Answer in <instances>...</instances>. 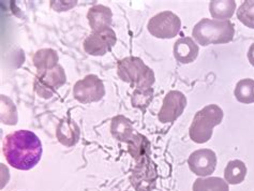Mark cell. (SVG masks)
<instances>
[{
	"instance_id": "cell-9",
	"label": "cell",
	"mask_w": 254,
	"mask_h": 191,
	"mask_svg": "<svg viewBox=\"0 0 254 191\" xmlns=\"http://www.w3.org/2000/svg\"><path fill=\"white\" fill-rule=\"evenodd\" d=\"M105 95L103 82L95 74L86 75L73 87V97L81 103L98 102Z\"/></svg>"
},
{
	"instance_id": "cell-14",
	"label": "cell",
	"mask_w": 254,
	"mask_h": 191,
	"mask_svg": "<svg viewBox=\"0 0 254 191\" xmlns=\"http://www.w3.org/2000/svg\"><path fill=\"white\" fill-rule=\"evenodd\" d=\"M89 26L92 31L110 27L113 21V13L109 6L103 4L93 5L87 13Z\"/></svg>"
},
{
	"instance_id": "cell-7",
	"label": "cell",
	"mask_w": 254,
	"mask_h": 191,
	"mask_svg": "<svg viewBox=\"0 0 254 191\" xmlns=\"http://www.w3.org/2000/svg\"><path fill=\"white\" fill-rule=\"evenodd\" d=\"M157 180V166L150 157H145L136 162L130 176V182L135 191H152L156 188Z\"/></svg>"
},
{
	"instance_id": "cell-3",
	"label": "cell",
	"mask_w": 254,
	"mask_h": 191,
	"mask_svg": "<svg viewBox=\"0 0 254 191\" xmlns=\"http://www.w3.org/2000/svg\"><path fill=\"white\" fill-rule=\"evenodd\" d=\"M117 74L125 83L135 85L136 89L151 88L156 81L153 71L138 57H126L118 62Z\"/></svg>"
},
{
	"instance_id": "cell-1",
	"label": "cell",
	"mask_w": 254,
	"mask_h": 191,
	"mask_svg": "<svg viewBox=\"0 0 254 191\" xmlns=\"http://www.w3.org/2000/svg\"><path fill=\"white\" fill-rule=\"evenodd\" d=\"M5 160L16 170L35 168L42 157V143L29 130H17L6 135L2 146Z\"/></svg>"
},
{
	"instance_id": "cell-4",
	"label": "cell",
	"mask_w": 254,
	"mask_h": 191,
	"mask_svg": "<svg viewBox=\"0 0 254 191\" xmlns=\"http://www.w3.org/2000/svg\"><path fill=\"white\" fill-rule=\"evenodd\" d=\"M223 111L217 104H209L194 115L189 128L190 139L197 144L208 142L213 133V128L223 121Z\"/></svg>"
},
{
	"instance_id": "cell-21",
	"label": "cell",
	"mask_w": 254,
	"mask_h": 191,
	"mask_svg": "<svg viewBox=\"0 0 254 191\" xmlns=\"http://www.w3.org/2000/svg\"><path fill=\"white\" fill-rule=\"evenodd\" d=\"M234 95L239 102L246 104L254 103V80L244 78L239 81L235 87Z\"/></svg>"
},
{
	"instance_id": "cell-17",
	"label": "cell",
	"mask_w": 254,
	"mask_h": 191,
	"mask_svg": "<svg viewBox=\"0 0 254 191\" xmlns=\"http://www.w3.org/2000/svg\"><path fill=\"white\" fill-rule=\"evenodd\" d=\"M236 10V2L234 0H212L209 2V11L213 18L219 21L230 19Z\"/></svg>"
},
{
	"instance_id": "cell-10",
	"label": "cell",
	"mask_w": 254,
	"mask_h": 191,
	"mask_svg": "<svg viewBox=\"0 0 254 191\" xmlns=\"http://www.w3.org/2000/svg\"><path fill=\"white\" fill-rule=\"evenodd\" d=\"M187 107L186 96L177 90H172L165 96L162 108L159 112L158 118L162 124L173 123L184 113Z\"/></svg>"
},
{
	"instance_id": "cell-20",
	"label": "cell",
	"mask_w": 254,
	"mask_h": 191,
	"mask_svg": "<svg viewBox=\"0 0 254 191\" xmlns=\"http://www.w3.org/2000/svg\"><path fill=\"white\" fill-rule=\"evenodd\" d=\"M193 191H230L229 184L220 177H199L192 186Z\"/></svg>"
},
{
	"instance_id": "cell-22",
	"label": "cell",
	"mask_w": 254,
	"mask_h": 191,
	"mask_svg": "<svg viewBox=\"0 0 254 191\" xmlns=\"http://www.w3.org/2000/svg\"><path fill=\"white\" fill-rule=\"evenodd\" d=\"M237 18L245 26L254 29V0H246L237 10Z\"/></svg>"
},
{
	"instance_id": "cell-12",
	"label": "cell",
	"mask_w": 254,
	"mask_h": 191,
	"mask_svg": "<svg viewBox=\"0 0 254 191\" xmlns=\"http://www.w3.org/2000/svg\"><path fill=\"white\" fill-rule=\"evenodd\" d=\"M56 136L60 144L66 147H72L78 142L81 129L71 118H64L59 122L56 129Z\"/></svg>"
},
{
	"instance_id": "cell-16",
	"label": "cell",
	"mask_w": 254,
	"mask_h": 191,
	"mask_svg": "<svg viewBox=\"0 0 254 191\" xmlns=\"http://www.w3.org/2000/svg\"><path fill=\"white\" fill-rule=\"evenodd\" d=\"M59 56L57 52L52 49H42L35 53L32 57V63L38 72H44L54 69L58 65Z\"/></svg>"
},
{
	"instance_id": "cell-8",
	"label": "cell",
	"mask_w": 254,
	"mask_h": 191,
	"mask_svg": "<svg viewBox=\"0 0 254 191\" xmlns=\"http://www.w3.org/2000/svg\"><path fill=\"white\" fill-rule=\"evenodd\" d=\"M117 42L115 31L111 27H105L92 31L85 39L84 50L91 56H103L112 51Z\"/></svg>"
},
{
	"instance_id": "cell-23",
	"label": "cell",
	"mask_w": 254,
	"mask_h": 191,
	"mask_svg": "<svg viewBox=\"0 0 254 191\" xmlns=\"http://www.w3.org/2000/svg\"><path fill=\"white\" fill-rule=\"evenodd\" d=\"M152 95H153L152 88L136 89L132 97V104L134 105V107L143 110V108L144 109L147 108V105L149 104L147 101L150 102L152 100Z\"/></svg>"
},
{
	"instance_id": "cell-18",
	"label": "cell",
	"mask_w": 254,
	"mask_h": 191,
	"mask_svg": "<svg viewBox=\"0 0 254 191\" xmlns=\"http://www.w3.org/2000/svg\"><path fill=\"white\" fill-rule=\"evenodd\" d=\"M128 150L130 155L138 162L145 157L150 155V142L146 136L139 133H135L128 142Z\"/></svg>"
},
{
	"instance_id": "cell-13",
	"label": "cell",
	"mask_w": 254,
	"mask_h": 191,
	"mask_svg": "<svg viewBox=\"0 0 254 191\" xmlns=\"http://www.w3.org/2000/svg\"><path fill=\"white\" fill-rule=\"evenodd\" d=\"M198 56V47L190 37L180 38L174 44V57L180 64H190Z\"/></svg>"
},
{
	"instance_id": "cell-11",
	"label": "cell",
	"mask_w": 254,
	"mask_h": 191,
	"mask_svg": "<svg viewBox=\"0 0 254 191\" xmlns=\"http://www.w3.org/2000/svg\"><path fill=\"white\" fill-rule=\"evenodd\" d=\"M188 166L192 172L199 177L211 175L217 167V156L215 151L209 148L197 149L190 155Z\"/></svg>"
},
{
	"instance_id": "cell-6",
	"label": "cell",
	"mask_w": 254,
	"mask_h": 191,
	"mask_svg": "<svg viewBox=\"0 0 254 191\" xmlns=\"http://www.w3.org/2000/svg\"><path fill=\"white\" fill-rule=\"evenodd\" d=\"M65 83V72L62 65L58 64L57 67L52 70L38 72L33 88H35L38 96L43 99H50L54 96L56 90L64 86Z\"/></svg>"
},
{
	"instance_id": "cell-19",
	"label": "cell",
	"mask_w": 254,
	"mask_h": 191,
	"mask_svg": "<svg viewBox=\"0 0 254 191\" xmlns=\"http://www.w3.org/2000/svg\"><path fill=\"white\" fill-rule=\"evenodd\" d=\"M247 175L246 164L240 160H233L226 164L224 170V179L227 184L238 185L243 183Z\"/></svg>"
},
{
	"instance_id": "cell-2",
	"label": "cell",
	"mask_w": 254,
	"mask_h": 191,
	"mask_svg": "<svg viewBox=\"0 0 254 191\" xmlns=\"http://www.w3.org/2000/svg\"><path fill=\"white\" fill-rule=\"evenodd\" d=\"M235 26L229 21L203 18L194 26L192 37L203 47L210 44H226L233 41Z\"/></svg>"
},
{
	"instance_id": "cell-5",
	"label": "cell",
	"mask_w": 254,
	"mask_h": 191,
	"mask_svg": "<svg viewBox=\"0 0 254 191\" xmlns=\"http://www.w3.org/2000/svg\"><path fill=\"white\" fill-rule=\"evenodd\" d=\"M182 28V21L172 11H163L151 17L147 25L150 34L159 39L175 38Z\"/></svg>"
},
{
	"instance_id": "cell-24",
	"label": "cell",
	"mask_w": 254,
	"mask_h": 191,
	"mask_svg": "<svg viewBox=\"0 0 254 191\" xmlns=\"http://www.w3.org/2000/svg\"><path fill=\"white\" fill-rule=\"evenodd\" d=\"M248 59H249V63L254 67V43L251 45L248 51Z\"/></svg>"
},
{
	"instance_id": "cell-15",
	"label": "cell",
	"mask_w": 254,
	"mask_h": 191,
	"mask_svg": "<svg viewBox=\"0 0 254 191\" xmlns=\"http://www.w3.org/2000/svg\"><path fill=\"white\" fill-rule=\"evenodd\" d=\"M111 133L116 140L128 143L134 135L132 122L124 115L115 116L111 123Z\"/></svg>"
}]
</instances>
